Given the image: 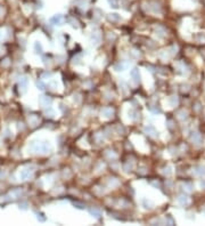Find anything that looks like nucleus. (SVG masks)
<instances>
[{
  "label": "nucleus",
  "mask_w": 205,
  "mask_h": 226,
  "mask_svg": "<svg viewBox=\"0 0 205 226\" xmlns=\"http://www.w3.org/2000/svg\"><path fill=\"white\" fill-rule=\"evenodd\" d=\"M19 177H21L22 181H27V179H30V178L33 177V170H32L31 168H24V169L21 170Z\"/></svg>",
  "instance_id": "1"
},
{
  "label": "nucleus",
  "mask_w": 205,
  "mask_h": 226,
  "mask_svg": "<svg viewBox=\"0 0 205 226\" xmlns=\"http://www.w3.org/2000/svg\"><path fill=\"white\" fill-rule=\"evenodd\" d=\"M146 135H148L149 137H153V138H157L158 137V131L154 128L153 126H146L144 128Z\"/></svg>",
  "instance_id": "2"
},
{
  "label": "nucleus",
  "mask_w": 205,
  "mask_h": 226,
  "mask_svg": "<svg viewBox=\"0 0 205 226\" xmlns=\"http://www.w3.org/2000/svg\"><path fill=\"white\" fill-rule=\"evenodd\" d=\"M130 76H131V79H132V82L135 83V85H138L139 82H140V72H139V69H135L131 70V72H130Z\"/></svg>",
  "instance_id": "3"
},
{
  "label": "nucleus",
  "mask_w": 205,
  "mask_h": 226,
  "mask_svg": "<svg viewBox=\"0 0 205 226\" xmlns=\"http://www.w3.org/2000/svg\"><path fill=\"white\" fill-rule=\"evenodd\" d=\"M27 85H29V79L26 78V77H23V78L19 79V81H18V87H19V91H21L22 94H24L26 91Z\"/></svg>",
  "instance_id": "4"
},
{
  "label": "nucleus",
  "mask_w": 205,
  "mask_h": 226,
  "mask_svg": "<svg viewBox=\"0 0 205 226\" xmlns=\"http://www.w3.org/2000/svg\"><path fill=\"white\" fill-rule=\"evenodd\" d=\"M51 151H52V145L49 140L41 142V153L46 154V153H49Z\"/></svg>",
  "instance_id": "5"
},
{
  "label": "nucleus",
  "mask_w": 205,
  "mask_h": 226,
  "mask_svg": "<svg viewBox=\"0 0 205 226\" xmlns=\"http://www.w3.org/2000/svg\"><path fill=\"white\" fill-rule=\"evenodd\" d=\"M190 139H191V142H193L194 144H196V145H201L202 142H203V137H202V135H201L199 132H193L191 136H190Z\"/></svg>",
  "instance_id": "6"
},
{
  "label": "nucleus",
  "mask_w": 205,
  "mask_h": 226,
  "mask_svg": "<svg viewBox=\"0 0 205 226\" xmlns=\"http://www.w3.org/2000/svg\"><path fill=\"white\" fill-rule=\"evenodd\" d=\"M63 21H64L63 16L60 14H57V15H54L50 18V24H52V25H62Z\"/></svg>",
  "instance_id": "7"
},
{
  "label": "nucleus",
  "mask_w": 205,
  "mask_h": 226,
  "mask_svg": "<svg viewBox=\"0 0 205 226\" xmlns=\"http://www.w3.org/2000/svg\"><path fill=\"white\" fill-rule=\"evenodd\" d=\"M39 102H40V104L42 105L43 107H49L51 105V98L50 97H48V96H44V95H42V96H40L39 97Z\"/></svg>",
  "instance_id": "8"
},
{
  "label": "nucleus",
  "mask_w": 205,
  "mask_h": 226,
  "mask_svg": "<svg viewBox=\"0 0 205 226\" xmlns=\"http://www.w3.org/2000/svg\"><path fill=\"white\" fill-rule=\"evenodd\" d=\"M100 114H102L104 118H111L114 114V110L112 107H104L102 111H100Z\"/></svg>",
  "instance_id": "9"
},
{
  "label": "nucleus",
  "mask_w": 205,
  "mask_h": 226,
  "mask_svg": "<svg viewBox=\"0 0 205 226\" xmlns=\"http://www.w3.org/2000/svg\"><path fill=\"white\" fill-rule=\"evenodd\" d=\"M88 211H89V214H90L92 217L97 218V219L102 217V211H100L98 208H95V207L94 208H89L88 209Z\"/></svg>",
  "instance_id": "10"
},
{
  "label": "nucleus",
  "mask_w": 205,
  "mask_h": 226,
  "mask_svg": "<svg viewBox=\"0 0 205 226\" xmlns=\"http://www.w3.org/2000/svg\"><path fill=\"white\" fill-rule=\"evenodd\" d=\"M189 200H188V196L187 195H185V194H181L179 195V198H178V203L181 204V206H187Z\"/></svg>",
  "instance_id": "11"
},
{
  "label": "nucleus",
  "mask_w": 205,
  "mask_h": 226,
  "mask_svg": "<svg viewBox=\"0 0 205 226\" xmlns=\"http://www.w3.org/2000/svg\"><path fill=\"white\" fill-rule=\"evenodd\" d=\"M128 114H129V118H130L131 120H138V119H139V113H138V111L133 110V109L129 110Z\"/></svg>",
  "instance_id": "12"
},
{
  "label": "nucleus",
  "mask_w": 205,
  "mask_h": 226,
  "mask_svg": "<svg viewBox=\"0 0 205 226\" xmlns=\"http://www.w3.org/2000/svg\"><path fill=\"white\" fill-rule=\"evenodd\" d=\"M34 52L37 53V54H39V55H41L43 53V47L41 42H39V41H35L34 42Z\"/></svg>",
  "instance_id": "13"
},
{
  "label": "nucleus",
  "mask_w": 205,
  "mask_h": 226,
  "mask_svg": "<svg viewBox=\"0 0 205 226\" xmlns=\"http://www.w3.org/2000/svg\"><path fill=\"white\" fill-rule=\"evenodd\" d=\"M107 18H108L110 22H119V21H121V16H120L119 14H116V13L110 14V15L107 16Z\"/></svg>",
  "instance_id": "14"
},
{
  "label": "nucleus",
  "mask_w": 205,
  "mask_h": 226,
  "mask_svg": "<svg viewBox=\"0 0 205 226\" xmlns=\"http://www.w3.org/2000/svg\"><path fill=\"white\" fill-rule=\"evenodd\" d=\"M90 41H91V44L95 45V46L98 45L100 42V35H97V33H92L91 38H90Z\"/></svg>",
  "instance_id": "15"
},
{
  "label": "nucleus",
  "mask_w": 205,
  "mask_h": 226,
  "mask_svg": "<svg viewBox=\"0 0 205 226\" xmlns=\"http://www.w3.org/2000/svg\"><path fill=\"white\" fill-rule=\"evenodd\" d=\"M194 173H195L196 176H203V175H205V167H203V166H198V167L195 168Z\"/></svg>",
  "instance_id": "16"
},
{
  "label": "nucleus",
  "mask_w": 205,
  "mask_h": 226,
  "mask_svg": "<svg viewBox=\"0 0 205 226\" xmlns=\"http://www.w3.org/2000/svg\"><path fill=\"white\" fill-rule=\"evenodd\" d=\"M29 123H30L32 127H35V126L39 123V119H38L35 115H31V117L29 118Z\"/></svg>",
  "instance_id": "17"
},
{
  "label": "nucleus",
  "mask_w": 205,
  "mask_h": 226,
  "mask_svg": "<svg viewBox=\"0 0 205 226\" xmlns=\"http://www.w3.org/2000/svg\"><path fill=\"white\" fill-rule=\"evenodd\" d=\"M67 22L71 24V25L73 26L74 29H77L79 27V25H77V21L75 19V18H73V17H68L67 18Z\"/></svg>",
  "instance_id": "18"
},
{
  "label": "nucleus",
  "mask_w": 205,
  "mask_h": 226,
  "mask_svg": "<svg viewBox=\"0 0 205 226\" xmlns=\"http://www.w3.org/2000/svg\"><path fill=\"white\" fill-rule=\"evenodd\" d=\"M114 69H115V71H118V72H122V71L125 70V65H124L123 63H118V64L114 66Z\"/></svg>",
  "instance_id": "19"
},
{
  "label": "nucleus",
  "mask_w": 205,
  "mask_h": 226,
  "mask_svg": "<svg viewBox=\"0 0 205 226\" xmlns=\"http://www.w3.org/2000/svg\"><path fill=\"white\" fill-rule=\"evenodd\" d=\"M44 113H46V115H47V117H49V118H54V117H55V111L51 109L50 106H49V107H47V110H46V112Z\"/></svg>",
  "instance_id": "20"
},
{
  "label": "nucleus",
  "mask_w": 205,
  "mask_h": 226,
  "mask_svg": "<svg viewBox=\"0 0 205 226\" xmlns=\"http://www.w3.org/2000/svg\"><path fill=\"white\" fill-rule=\"evenodd\" d=\"M37 87H38V89H40V90H44V89H46V83L43 82L42 80H38V81H37Z\"/></svg>",
  "instance_id": "21"
},
{
  "label": "nucleus",
  "mask_w": 205,
  "mask_h": 226,
  "mask_svg": "<svg viewBox=\"0 0 205 226\" xmlns=\"http://www.w3.org/2000/svg\"><path fill=\"white\" fill-rule=\"evenodd\" d=\"M152 5H153V6H151V8L153 9L154 13H157V12L160 13V12H161V7H160V5H158V4H156V2H153Z\"/></svg>",
  "instance_id": "22"
},
{
  "label": "nucleus",
  "mask_w": 205,
  "mask_h": 226,
  "mask_svg": "<svg viewBox=\"0 0 205 226\" xmlns=\"http://www.w3.org/2000/svg\"><path fill=\"white\" fill-rule=\"evenodd\" d=\"M143 203H144V207H145L146 209H152V207H153V203H152L151 201H148L147 199H144Z\"/></svg>",
  "instance_id": "23"
},
{
  "label": "nucleus",
  "mask_w": 205,
  "mask_h": 226,
  "mask_svg": "<svg viewBox=\"0 0 205 226\" xmlns=\"http://www.w3.org/2000/svg\"><path fill=\"white\" fill-rule=\"evenodd\" d=\"M37 219H38L39 222H41V223L46 222V217L43 216V214H41V212H37Z\"/></svg>",
  "instance_id": "24"
},
{
  "label": "nucleus",
  "mask_w": 205,
  "mask_h": 226,
  "mask_svg": "<svg viewBox=\"0 0 205 226\" xmlns=\"http://www.w3.org/2000/svg\"><path fill=\"white\" fill-rule=\"evenodd\" d=\"M110 185H111L112 187H115V186L119 185V181L115 179V178H111V179H110Z\"/></svg>",
  "instance_id": "25"
},
{
  "label": "nucleus",
  "mask_w": 205,
  "mask_h": 226,
  "mask_svg": "<svg viewBox=\"0 0 205 226\" xmlns=\"http://www.w3.org/2000/svg\"><path fill=\"white\" fill-rule=\"evenodd\" d=\"M107 1H108V4L111 5V7H113V8H118V7H119L116 0H107Z\"/></svg>",
  "instance_id": "26"
},
{
  "label": "nucleus",
  "mask_w": 205,
  "mask_h": 226,
  "mask_svg": "<svg viewBox=\"0 0 205 226\" xmlns=\"http://www.w3.org/2000/svg\"><path fill=\"white\" fill-rule=\"evenodd\" d=\"M183 187L186 189V191L187 192H190L191 190H193V185L189 184V183H185V184H183Z\"/></svg>",
  "instance_id": "27"
},
{
  "label": "nucleus",
  "mask_w": 205,
  "mask_h": 226,
  "mask_svg": "<svg viewBox=\"0 0 205 226\" xmlns=\"http://www.w3.org/2000/svg\"><path fill=\"white\" fill-rule=\"evenodd\" d=\"M123 169L125 170V171H131V169H132V165L130 163V162H127L124 167H123Z\"/></svg>",
  "instance_id": "28"
},
{
  "label": "nucleus",
  "mask_w": 205,
  "mask_h": 226,
  "mask_svg": "<svg viewBox=\"0 0 205 226\" xmlns=\"http://www.w3.org/2000/svg\"><path fill=\"white\" fill-rule=\"evenodd\" d=\"M170 102H171V105H172V106H176V104L178 103V99H177V97H176V96H172V97H171V99H170Z\"/></svg>",
  "instance_id": "29"
},
{
  "label": "nucleus",
  "mask_w": 205,
  "mask_h": 226,
  "mask_svg": "<svg viewBox=\"0 0 205 226\" xmlns=\"http://www.w3.org/2000/svg\"><path fill=\"white\" fill-rule=\"evenodd\" d=\"M179 118L181 119V120L187 119V113L185 112V111H181V112H179Z\"/></svg>",
  "instance_id": "30"
},
{
  "label": "nucleus",
  "mask_w": 205,
  "mask_h": 226,
  "mask_svg": "<svg viewBox=\"0 0 205 226\" xmlns=\"http://www.w3.org/2000/svg\"><path fill=\"white\" fill-rule=\"evenodd\" d=\"M73 206H74L75 208H77V209H85V207L83 206V204H82V203H79V202H74V203H73Z\"/></svg>",
  "instance_id": "31"
},
{
  "label": "nucleus",
  "mask_w": 205,
  "mask_h": 226,
  "mask_svg": "<svg viewBox=\"0 0 205 226\" xmlns=\"http://www.w3.org/2000/svg\"><path fill=\"white\" fill-rule=\"evenodd\" d=\"M166 218H168V223H169L170 225H173V224H174V220H173V218L171 217L170 215H168V216H166Z\"/></svg>",
  "instance_id": "32"
},
{
  "label": "nucleus",
  "mask_w": 205,
  "mask_h": 226,
  "mask_svg": "<svg viewBox=\"0 0 205 226\" xmlns=\"http://www.w3.org/2000/svg\"><path fill=\"white\" fill-rule=\"evenodd\" d=\"M19 208L23 209V210H26V209H27V203H25V202H23V203H19Z\"/></svg>",
  "instance_id": "33"
},
{
  "label": "nucleus",
  "mask_w": 205,
  "mask_h": 226,
  "mask_svg": "<svg viewBox=\"0 0 205 226\" xmlns=\"http://www.w3.org/2000/svg\"><path fill=\"white\" fill-rule=\"evenodd\" d=\"M170 170H171V169L169 168V167H168V168H165V169H164V171H163V173H164L165 175H171V171H170Z\"/></svg>",
  "instance_id": "34"
},
{
  "label": "nucleus",
  "mask_w": 205,
  "mask_h": 226,
  "mask_svg": "<svg viewBox=\"0 0 205 226\" xmlns=\"http://www.w3.org/2000/svg\"><path fill=\"white\" fill-rule=\"evenodd\" d=\"M51 73L50 72H46V73H43V77H50Z\"/></svg>",
  "instance_id": "35"
},
{
  "label": "nucleus",
  "mask_w": 205,
  "mask_h": 226,
  "mask_svg": "<svg viewBox=\"0 0 205 226\" xmlns=\"http://www.w3.org/2000/svg\"><path fill=\"white\" fill-rule=\"evenodd\" d=\"M201 186H202L203 189H205V179H204V181H202V182H201Z\"/></svg>",
  "instance_id": "36"
}]
</instances>
